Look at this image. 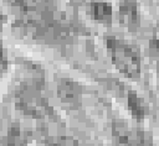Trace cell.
I'll return each mask as SVG.
<instances>
[{
	"instance_id": "cell-6",
	"label": "cell",
	"mask_w": 159,
	"mask_h": 146,
	"mask_svg": "<svg viewBox=\"0 0 159 146\" xmlns=\"http://www.w3.org/2000/svg\"><path fill=\"white\" fill-rule=\"evenodd\" d=\"M137 5L135 2L127 0L122 4V6L119 7V14L122 16V19L127 22V24H132L137 19Z\"/></svg>"
},
{
	"instance_id": "cell-7",
	"label": "cell",
	"mask_w": 159,
	"mask_h": 146,
	"mask_svg": "<svg viewBox=\"0 0 159 146\" xmlns=\"http://www.w3.org/2000/svg\"><path fill=\"white\" fill-rule=\"evenodd\" d=\"M7 141L9 146H24L25 137L22 135V131H20L19 129H11L7 134Z\"/></svg>"
},
{
	"instance_id": "cell-3",
	"label": "cell",
	"mask_w": 159,
	"mask_h": 146,
	"mask_svg": "<svg viewBox=\"0 0 159 146\" xmlns=\"http://www.w3.org/2000/svg\"><path fill=\"white\" fill-rule=\"evenodd\" d=\"M78 94H80V90H78V87L75 82L66 79L58 84V95L62 100L71 104V101L72 103L77 101Z\"/></svg>"
},
{
	"instance_id": "cell-1",
	"label": "cell",
	"mask_w": 159,
	"mask_h": 146,
	"mask_svg": "<svg viewBox=\"0 0 159 146\" xmlns=\"http://www.w3.org/2000/svg\"><path fill=\"white\" fill-rule=\"evenodd\" d=\"M106 45L113 64L128 78H137L140 72V59L133 47L116 37H107Z\"/></svg>"
},
{
	"instance_id": "cell-5",
	"label": "cell",
	"mask_w": 159,
	"mask_h": 146,
	"mask_svg": "<svg viewBox=\"0 0 159 146\" xmlns=\"http://www.w3.org/2000/svg\"><path fill=\"white\" fill-rule=\"evenodd\" d=\"M128 106L134 118L142 119L144 116V114H145L144 106L142 104V100L138 98V95L134 92H129V94H128Z\"/></svg>"
},
{
	"instance_id": "cell-9",
	"label": "cell",
	"mask_w": 159,
	"mask_h": 146,
	"mask_svg": "<svg viewBox=\"0 0 159 146\" xmlns=\"http://www.w3.org/2000/svg\"><path fill=\"white\" fill-rule=\"evenodd\" d=\"M34 4L36 6H39L41 10H46V9H50L51 7V4H52V0H32Z\"/></svg>"
},
{
	"instance_id": "cell-10",
	"label": "cell",
	"mask_w": 159,
	"mask_h": 146,
	"mask_svg": "<svg viewBox=\"0 0 159 146\" xmlns=\"http://www.w3.org/2000/svg\"><path fill=\"white\" fill-rule=\"evenodd\" d=\"M149 48L154 54H159V38H153L149 42Z\"/></svg>"
},
{
	"instance_id": "cell-11",
	"label": "cell",
	"mask_w": 159,
	"mask_h": 146,
	"mask_svg": "<svg viewBox=\"0 0 159 146\" xmlns=\"http://www.w3.org/2000/svg\"><path fill=\"white\" fill-rule=\"evenodd\" d=\"M10 2H12V4H15V5H19L22 10H26L27 9V6H26V2L24 1V0H9Z\"/></svg>"
},
{
	"instance_id": "cell-4",
	"label": "cell",
	"mask_w": 159,
	"mask_h": 146,
	"mask_svg": "<svg viewBox=\"0 0 159 146\" xmlns=\"http://www.w3.org/2000/svg\"><path fill=\"white\" fill-rule=\"evenodd\" d=\"M88 10H89L92 17L97 21L107 22L112 17V7L107 2H102V1L91 2Z\"/></svg>"
},
{
	"instance_id": "cell-2",
	"label": "cell",
	"mask_w": 159,
	"mask_h": 146,
	"mask_svg": "<svg viewBox=\"0 0 159 146\" xmlns=\"http://www.w3.org/2000/svg\"><path fill=\"white\" fill-rule=\"evenodd\" d=\"M16 104L25 114H29L35 118H42L50 111V108L46 101L31 89H22L21 92H19Z\"/></svg>"
},
{
	"instance_id": "cell-8",
	"label": "cell",
	"mask_w": 159,
	"mask_h": 146,
	"mask_svg": "<svg viewBox=\"0 0 159 146\" xmlns=\"http://www.w3.org/2000/svg\"><path fill=\"white\" fill-rule=\"evenodd\" d=\"M50 146H78V142L71 137H57L52 140Z\"/></svg>"
}]
</instances>
